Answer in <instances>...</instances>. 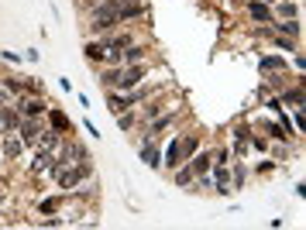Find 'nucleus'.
Instances as JSON below:
<instances>
[{
	"instance_id": "4468645a",
	"label": "nucleus",
	"mask_w": 306,
	"mask_h": 230,
	"mask_svg": "<svg viewBox=\"0 0 306 230\" xmlns=\"http://www.w3.org/2000/svg\"><path fill=\"white\" fill-rule=\"evenodd\" d=\"M210 169H213V186H217V192H227V182H230L227 165H210Z\"/></svg>"
},
{
	"instance_id": "f3484780",
	"label": "nucleus",
	"mask_w": 306,
	"mask_h": 230,
	"mask_svg": "<svg viewBox=\"0 0 306 230\" xmlns=\"http://www.w3.org/2000/svg\"><path fill=\"white\" fill-rule=\"evenodd\" d=\"M275 28H279V35H286V38H296V35H299V21L296 18H286L282 24H275Z\"/></svg>"
},
{
	"instance_id": "bb28decb",
	"label": "nucleus",
	"mask_w": 306,
	"mask_h": 230,
	"mask_svg": "<svg viewBox=\"0 0 306 230\" xmlns=\"http://www.w3.org/2000/svg\"><path fill=\"white\" fill-rule=\"evenodd\" d=\"M213 158H217V162H213V165H227V158H230V151H227V148H220V151L213 155Z\"/></svg>"
},
{
	"instance_id": "1a4fd4ad",
	"label": "nucleus",
	"mask_w": 306,
	"mask_h": 230,
	"mask_svg": "<svg viewBox=\"0 0 306 230\" xmlns=\"http://www.w3.org/2000/svg\"><path fill=\"white\" fill-rule=\"evenodd\" d=\"M248 11L255 21H262V24H275V14H272V7L268 4H258V0H248Z\"/></svg>"
},
{
	"instance_id": "b1692460",
	"label": "nucleus",
	"mask_w": 306,
	"mask_h": 230,
	"mask_svg": "<svg viewBox=\"0 0 306 230\" xmlns=\"http://www.w3.org/2000/svg\"><path fill=\"white\" fill-rule=\"evenodd\" d=\"M117 127H120V131H131V127H134V114L120 110V114H117Z\"/></svg>"
},
{
	"instance_id": "a211bd4d",
	"label": "nucleus",
	"mask_w": 306,
	"mask_h": 230,
	"mask_svg": "<svg viewBox=\"0 0 306 230\" xmlns=\"http://www.w3.org/2000/svg\"><path fill=\"white\" fill-rule=\"evenodd\" d=\"M66 199H69V196H48V199H41V206H38V210L45 213V216H48V213H55L58 206L66 203Z\"/></svg>"
},
{
	"instance_id": "aec40b11",
	"label": "nucleus",
	"mask_w": 306,
	"mask_h": 230,
	"mask_svg": "<svg viewBox=\"0 0 306 230\" xmlns=\"http://www.w3.org/2000/svg\"><path fill=\"white\" fill-rule=\"evenodd\" d=\"M107 103H110L114 117L120 114V110H128V107H124V93H117V90H107Z\"/></svg>"
},
{
	"instance_id": "20e7f679",
	"label": "nucleus",
	"mask_w": 306,
	"mask_h": 230,
	"mask_svg": "<svg viewBox=\"0 0 306 230\" xmlns=\"http://www.w3.org/2000/svg\"><path fill=\"white\" fill-rule=\"evenodd\" d=\"M45 117H48V124H52V131H58V134H73V120L62 114L58 107H48L45 110Z\"/></svg>"
},
{
	"instance_id": "412c9836",
	"label": "nucleus",
	"mask_w": 306,
	"mask_h": 230,
	"mask_svg": "<svg viewBox=\"0 0 306 230\" xmlns=\"http://www.w3.org/2000/svg\"><path fill=\"white\" fill-rule=\"evenodd\" d=\"M193 179H196V175H193V169H190V165H182V169L175 165V186H190Z\"/></svg>"
},
{
	"instance_id": "9d476101",
	"label": "nucleus",
	"mask_w": 306,
	"mask_h": 230,
	"mask_svg": "<svg viewBox=\"0 0 306 230\" xmlns=\"http://www.w3.org/2000/svg\"><path fill=\"white\" fill-rule=\"evenodd\" d=\"M286 65H289V62L282 55H262V58H258V69H262V72H282Z\"/></svg>"
},
{
	"instance_id": "5701e85b",
	"label": "nucleus",
	"mask_w": 306,
	"mask_h": 230,
	"mask_svg": "<svg viewBox=\"0 0 306 230\" xmlns=\"http://www.w3.org/2000/svg\"><path fill=\"white\" fill-rule=\"evenodd\" d=\"M4 155H7V158H18L21 155V141L18 137H4Z\"/></svg>"
},
{
	"instance_id": "6e6552de",
	"label": "nucleus",
	"mask_w": 306,
	"mask_h": 230,
	"mask_svg": "<svg viewBox=\"0 0 306 230\" xmlns=\"http://www.w3.org/2000/svg\"><path fill=\"white\" fill-rule=\"evenodd\" d=\"M186 165L193 169V175H207V172H210V165H213V155L210 151H196Z\"/></svg>"
},
{
	"instance_id": "cd10ccee",
	"label": "nucleus",
	"mask_w": 306,
	"mask_h": 230,
	"mask_svg": "<svg viewBox=\"0 0 306 230\" xmlns=\"http://www.w3.org/2000/svg\"><path fill=\"white\" fill-rule=\"evenodd\" d=\"M66 220H58V216H48V220H41V227H62Z\"/></svg>"
},
{
	"instance_id": "393cba45",
	"label": "nucleus",
	"mask_w": 306,
	"mask_h": 230,
	"mask_svg": "<svg viewBox=\"0 0 306 230\" xmlns=\"http://www.w3.org/2000/svg\"><path fill=\"white\" fill-rule=\"evenodd\" d=\"M272 14H282V18H296V4H279Z\"/></svg>"
},
{
	"instance_id": "f8f14e48",
	"label": "nucleus",
	"mask_w": 306,
	"mask_h": 230,
	"mask_svg": "<svg viewBox=\"0 0 306 230\" xmlns=\"http://www.w3.org/2000/svg\"><path fill=\"white\" fill-rule=\"evenodd\" d=\"M83 55L90 58L93 65H100L103 55H107V48H103V41H86V45H83Z\"/></svg>"
},
{
	"instance_id": "4be33fe9",
	"label": "nucleus",
	"mask_w": 306,
	"mask_h": 230,
	"mask_svg": "<svg viewBox=\"0 0 306 230\" xmlns=\"http://www.w3.org/2000/svg\"><path fill=\"white\" fill-rule=\"evenodd\" d=\"M172 120H175V114H165V117H158V120H155L152 127H148V137H152V134H158V131H165V127H169Z\"/></svg>"
},
{
	"instance_id": "dca6fc26",
	"label": "nucleus",
	"mask_w": 306,
	"mask_h": 230,
	"mask_svg": "<svg viewBox=\"0 0 306 230\" xmlns=\"http://www.w3.org/2000/svg\"><path fill=\"white\" fill-rule=\"evenodd\" d=\"M145 52H148V48H141V45H128V48H124V65L145 62Z\"/></svg>"
},
{
	"instance_id": "9b49d317",
	"label": "nucleus",
	"mask_w": 306,
	"mask_h": 230,
	"mask_svg": "<svg viewBox=\"0 0 306 230\" xmlns=\"http://www.w3.org/2000/svg\"><path fill=\"white\" fill-rule=\"evenodd\" d=\"M52 165H55V155L48 151V148H38V155H35V162H31V169H35V172H48Z\"/></svg>"
},
{
	"instance_id": "ddd939ff",
	"label": "nucleus",
	"mask_w": 306,
	"mask_h": 230,
	"mask_svg": "<svg viewBox=\"0 0 306 230\" xmlns=\"http://www.w3.org/2000/svg\"><path fill=\"white\" fill-rule=\"evenodd\" d=\"M141 162H145L148 169H162V155H158V148L145 141V144H141Z\"/></svg>"
},
{
	"instance_id": "423d86ee",
	"label": "nucleus",
	"mask_w": 306,
	"mask_h": 230,
	"mask_svg": "<svg viewBox=\"0 0 306 230\" xmlns=\"http://www.w3.org/2000/svg\"><path fill=\"white\" fill-rule=\"evenodd\" d=\"M117 11V18L128 21V18H138V14H145V4H138V0H110Z\"/></svg>"
},
{
	"instance_id": "c756f323",
	"label": "nucleus",
	"mask_w": 306,
	"mask_h": 230,
	"mask_svg": "<svg viewBox=\"0 0 306 230\" xmlns=\"http://www.w3.org/2000/svg\"><path fill=\"white\" fill-rule=\"evenodd\" d=\"M258 4H275V0H258Z\"/></svg>"
},
{
	"instance_id": "7ed1b4c3",
	"label": "nucleus",
	"mask_w": 306,
	"mask_h": 230,
	"mask_svg": "<svg viewBox=\"0 0 306 230\" xmlns=\"http://www.w3.org/2000/svg\"><path fill=\"white\" fill-rule=\"evenodd\" d=\"M145 72H148V65L145 62H134V65H120L117 69V86L114 90H120V93H128V90H134L141 79H145Z\"/></svg>"
},
{
	"instance_id": "f257e3e1",
	"label": "nucleus",
	"mask_w": 306,
	"mask_h": 230,
	"mask_svg": "<svg viewBox=\"0 0 306 230\" xmlns=\"http://www.w3.org/2000/svg\"><path fill=\"white\" fill-rule=\"evenodd\" d=\"M200 148V134H186L182 141L179 137H172V144L165 148V155H162V165H169V169H175L179 162H186L193 151Z\"/></svg>"
},
{
	"instance_id": "6ab92c4d",
	"label": "nucleus",
	"mask_w": 306,
	"mask_h": 230,
	"mask_svg": "<svg viewBox=\"0 0 306 230\" xmlns=\"http://www.w3.org/2000/svg\"><path fill=\"white\" fill-rule=\"evenodd\" d=\"M262 131H265L268 137H275V141L289 137V131H286V127H282V124H272V120H265V124H262Z\"/></svg>"
},
{
	"instance_id": "39448f33",
	"label": "nucleus",
	"mask_w": 306,
	"mask_h": 230,
	"mask_svg": "<svg viewBox=\"0 0 306 230\" xmlns=\"http://www.w3.org/2000/svg\"><path fill=\"white\" fill-rule=\"evenodd\" d=\"M45 110H48V103H45V100H38V96H24V100L18 103V114H21V117H41Z\"/></svg>"
},
{
	"instance_id": "f03ea898",
	"label": "nucleus",
	"mask_w": 306,
	"mask_h": 230,
	"mask_svg": "<svg viewBox=\"0 0 306 230\" xmlns=\"http://www.w3.org/2000/svg\"><path fill=\"white\" fill-rule=\"evenodd\" d=\"M117 24H120V18H117V11H114L110 0H103V4H96V7H93V14H90V28H93L96 35L114 31Z\"/></svg>"
},
{
	"instance_id": "2eb2a0df",
	"label": "nucleus",
	"mask_w": 306,
	"mask_h": 230,
	"mask_svg": "<svg viewBox=\"0 0 306 230\" xmlns=\"http://www.w3.org/2000/svg\"><path fill=\"white\" fill-rule=\"evenodd\" d=\"M282 103H292V107H303V79H296V86L282 93Z\"/></svg>"
},
{
	"instance_id": "0eeeda50",
	"label": "nucleus",
	"mask_w": 306,
	"mask_h": 230,
	"mask_svg": "<svg viewBox=\"0 0 306 230\" xmlns=\"http://www.w3.org/2000/svg\"><path fill=\"white\" fill-rule=\"evenodd\" d=\"M38 131H41L38 117H24V120H21V144H35Z\"/></svg>"
},
{
	"instance_id": "a878e982",
	"label": "nucleus",
	"mask_w": 306,
	"mask_h": 230,
	"mask_svg": "<svg viewBox=\"0 0 306 230\" xmlns=\"http://www.w3.org/2000/svg\"><path fill=\"white\" fill-rule=\"evenodd\" d=\"M275 45H279L282 52H296V45H292V38H286V35H279V38H275Z\"/></svg>"
},
{
	"instance_id": "c85d7f7f",
	"label": "nucleus",
	"mask_w": 306,
	"mask_h": 230,
	"mask_svg": "<svg viewBox=\"0 0 306 230\" xmlns=\"http://www.w3.org/2000/svg\"><path fill=\"white\" fill-rule=\"evenodd\" d=\"M158 110H162L158 103H148V107H145V117H158Z\"/></svg>"
}]
</instances>
